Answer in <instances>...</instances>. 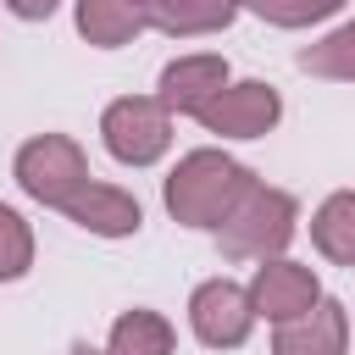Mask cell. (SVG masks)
<instances>
[{
  "mask_svg": "<svg viewBox=\"0 0 355 355\" xmlns=\"http://www.w3.org/2000/svg\"><path fill=\"white\" fill-rule=\"evenodd\" d=\"M255 189V172L244 161H233L227 150H189L166 183H161V200L172 211V222L183 227H200V233H216L227 222V211Z\"/></svg>",
  "mask_w": 355,
  "mask_h": 355,
  "instance_id": "cell-1",
  "label": "cell"
},
{
  "mask_svg": "<svg viewBox=\"0 0 355 355\" xmlns=\"http://www.w3.org/2000/svg\"><path fill=\"white\" fill-rule=\"evenodd\" d=\"M294 233H300V200L288 189H266L255 178V189L216 227V250H222V261H272L294 244Z\"/></svg>",
  "mask_w": 355,
  "mask_h": 355,
  "instance_id": "cell-2",
  "label": "cell"
},
{
  "mask_svg": "<svg viewBox=\"0 0 355 355\" xmlns=\"http://www.w3.org/2000/svg\"><path fill=\"white\" fill-rule=\"evenodd\" d=\"M11 178H17V189H22L28 200L61 211V205L89 183V155H83L78 139H67V133H33V139L17 150Z\"/></svg>",
  "mask_w": 355,
  "mask_h": 355,
  "instance_id": "cell-3",
  "label": "cell"
},
{
  "mask_svg": "<svg viewBox=\"0 0 355 355\" xmlns=\"http://www.w3.org/2000/svg\"><path fill=\"white\" fill-rule=\"evenodd\" d=\"M100 139L122 166H155L172 150V111L155 94H122L100 111Z\"/></svg>",
  "mask_w": 355,
  "mask_h": 355,
  "instance_id": "cell-4",
  "label": "cell"
},
{
  "mask_svg": "<svg viewBox=\"0 0 355 355\" xmlns=\"http://www.w3.org/2000/svg\"><path fill=\"white\" fill-rule=\"evenodd\" d=\"M205 133H216V139H266L277 122H283V94L272 89V83H261V78H244V83H222L205 105H200V116H194Z\"/></svg>",
  "mask_w": 355,
  "mask_h": 355,
  "instance_id": "cell-5",
  "label": "cell"
},
{
  "mask_svg": "<svg viewBox=\"0 0 355 355\" xmlns=\"http://www.w3.org/2000/svg\"><path fill=\"white\" fill-rule=\"evenodd\" d=\"M189 327L205 349H239L250 333H255V305H250V288L233 283V277H205L194 294H189Z\"/></svg>",
  "mask_w": 355,
  "mask_h": 355,
  "instance_id": "cell-6",
  "label": "cell"
},
{
  "mask_svg": "<svg viewBox=\"0 0 355 355\" xmlns=\"http://www.w3.org/2000/svg\"><path fill=\"white\" fill-rule=\"evenodd\" d=\"M250 288V305H255V322H294L305 316L316 300H322V277L305 266V261H288V255H272V261H255V277L244 283Z\"/></svg>",
  "mask_w": 355,
  "mask_h": 355,
  "instance_id": "cell-7",
  "label": "cell"
},
{
  "mask_svg": "<svg viewBox=\"0 0 355 355\" xmlns=\"http://www.w3.org/2000/svg\"><path fill=\"white\" fill-rule=\"evenodd\" d=\"M61 211H67V222H78V227L94 233V239H133V233L144 227V205H139L128 189L100 183V178H89Z\"/></svg>",
  "mask_w": 355,
  "mask_h": 355,
  "instance_id": "cell-8",
  "label": "cell"
},
{
  "mask_svg": "<svg viewBox=\"0 0 355 355\" xmlns=\"http://www.w3.org/2000/svg\"><path fill=\"white\" fill-rule=\"evenodd\" d=\"M227 83V61L216 50H194V55H178L161 67L155 78V100L172 111V116H200V105Z\"/></svg>",
  "mask_w": 355,
  "mask_h": 355,
  "instance_id": "cell-9",
  "label": "cell"
},
{
  "mask_svg": "<svg viewBox=\"0 0 355 355\" xmlns=\"http://www.w3.org/2000/svg\"><path fill=\"white\" fill-rule=\"evenodd\" d=\"M272 355H349V316H344V305L322 294L305 316L277 322Z\"/></svg>",
  "mask_w": 355,
  "mask_h": 355,
  "instance_id": "cell-10",
  "label": "cell"
},
{
  "mask_svg": "<svg viewBox=\"0 0 355 355\" xmlns=\"http://www.w3.org/2000/svg\"><path fill=\"white\" fill-rule=\"evenodd\" d=\"M72 22L94 50H122L150 28V6L144 0H78Z\"/></svg>",
  "mask_w": 355,
  "mask_h": 355,
  "instance_id": "cell-11",
  "label": "cell"
},
{
  "mask_svg": "<svg viewBox=\"0 0 355 355\" xmlns=\"http://www.w3.org/2000/svg\"><path fill=\"white\" fill-rule=\"evenodd\" d=\"M244 6L239 0H161L150 11V28L166 39H200V33H222Z\"/></svg>",
  "mask_w": 355,
  "mask_h": 355,
  "instance_id": "cell-12",
  "label": "cell"
},
{
  "mask_svg": "<svg viewBox=\"0 0 355 355\" xmlns=\"http://www.w3.org/2000/svg\"><path fill=\"white\" fill-rule=\"evenodd\" d=\"M178 349V333L161 311L150 305H133L111 322V338H105V355H172Z\"/></svg>",
  "mask_w": 355,
  "mask_h": 355,
  "instance_id": "cell-13",
  "label": "cell"
},
{
  "mask_svg": "<svg viewBox=\"0 0 355 355\" xmlns=\"http://www.w3.org/2000/svg\"><path fill=\"white\" fill-rule=\"evenodd\" d=\"M311 244L333 266H355V189H338L311 211Z\"/></svg>",
  "mask_w": 355,
  "mask_h": 355,
  "instance_id": "cell-14",
  "label": "cell"
},
{
  "mask_svg": "<svg viewBox=\"0 0 355 355\" xmlns=\"http://www.w3.org/2000/svg\"><path fill=\"white\" fill-rule=\"evenodd\" d=\"M294 61H300V72H311V78L355 83V17H349V22H338L333 33H322L316 44H305Z\"/></svg>",
  "mask_w": 355,
  "mask_h": 355,
  "instance_id": "cell-15",
  "label": "cell"
},
{
  "mask_svg": "<svg viewBox=\"0 0 355 355\" xmlns=\"http://www.w3.org/2000/svg\"><path fill=\"white\" fill-rule=\"evenodd\" d=\"M28 266H33V227L22 211H11L0 200V283L28 277Z\"/></svg>",
  "mask_w": 355,
  "mask_h": 355,
  "instance_id": "cell-16",
  "label": "cell"
},
{
  "mask_svg": "<svg viewBox=\"0 0 355 355\" xmlns=\"http://www.w3.org/2000/svg\"><path fill=\"white\" fill-rule=\"evenodd\" d=\"M239 6L272 28H311V22H327L344 0H239Z\"/></svg>",
  "mask_w": 355,
  "mask_h": 355,
  "instance_id": "cell-17",
  "label": "cell"
},
{
  "mask_svg": "<svg viewBox=\"0 0 355 355\" xmlns=\"http://www.w3.org/2000/svg\"><path fill=\"white\" fill-rule=\"evenodd\" d=\"M55 6H61V0H6V11H11V17H22V22H44Z\"/></svg>",
  "mask_w": 355,
  "mask_h": 355,
  "instance_id": "cell-18",
  "label": "cell"
},
{
  "mask_svg": "<svg viewBox=\"0 0 355 355\" xmlns=\"http://www.w3.org/2000/svg\"><path fill=\"white\" fill-rule=\"evenodd\" d=\"M67 355H105V349H94V344H83V338H78V344H67Z\"/></svg>",
  "mask_w": 355,
  "mask_h": 355,
  "instance_id": "cell-19",
  "label": "cell"
},
{
  "mask_svg": "<svg viewBox=\"0 0 355 355\" xmlns=\"http://www.w3.org/2000/svg\"><path fill=\"white\" fill-rule=\"evenodd\" d=\"M144 6H150V11H155V6H161V0H144Z\"/></svg>",
  "mask_w": 355,
  "mask_h": 355,
  "instance_id": "cell-20",
  "label": "cell"
}]
</instances>
